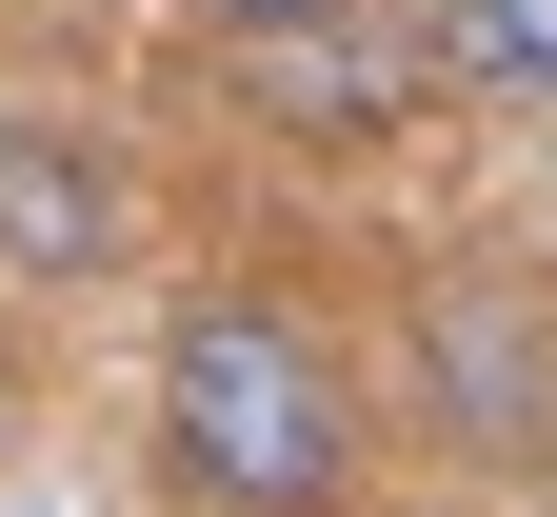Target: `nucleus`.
Instances as JSON below:
<instances>
[{
    "label": "nucleus",
    "mask_w": 557,
    "mask_h": 517,
    "mask_svg": "<svg viewBox=\"0 0 557 517\" xmlns=\"http://www.w3.org/2000/svg\"><path fill=\"white\" fill-rule=\"evenodd\" d=\"M139 438H160V497H180V517H359L379 398H359V358H338L319 299H278V279H199V299L160 319Z\"/></svg>",
    "instance_id": "obj_1"
},
{
    "label": "nucleus",
    "mask_w": 557,
    "mask_h": 517,
    "mask_svg": "<svg viewBox=\"0 0 557 517\" xmlns=\"http://www.w3.org/2000/svg\"><path fill=\"white\" fill-rule=\"evenodd\" d=\"M418 418L458 458H537L557 438V299L537 279H438L418 299Z\"/></svg>",
    "instance_id": "obj_2"
},
{
    "label": "nucleus",
    "mask_w": 557,
    "mask_h": 517,
    "mask_svg": "<svg viewBox=\"0 0 557 517\" xmlns=\"http://www.w3.org/2000/svg\"><path fill=\"white\" fill-rule=\"evenodd\" d=\"M220 81H239V120L259 139H398L418 120V40L379 21V0H338V21H259V40H220Z\"/></svg>",
    "instance_id": "obj_3"
},
{
    "label": "nucleus",
    "mask_w": 557,
    "mask_h": 517,
    "mask_svg": "<svg viewBox=\"0 0 557 517\" xmlns=\"http://www.w3.org/2000/svg\"><path fill=\"white\" fill-rule=\"evenodd\" d=\"M139 239V199L81 120H40V100H0V279H120Z\"/></svg>",
    "instance_id": "obj_4"
},
{
    "label": "nucleus",
    "mask_w": 557,
    "mask_h": 517,
    "mask_svg": "<svg viewBox=\"0 0 557 517\" xmlns=\"http://www.w3.org/2000/svg\"><path fill=\"white\" fill-rule=\"evenodd\" d=\"M418 100L458 120H557V0H418Z\"/></svg>",
    "instance_id": "obj_5"
},
{
    "label": "nucleus",
    "mask_w": 557,
    "mask_h": 517,
    "mask_svg": "<svg viewBox=\"0 0 557 517\" xmlns=\"http://www.w3.org/2000/svg\"><path fill=\"white\" fill-rule=\"evenodd\" d=\"M199 40H259V21H338V0H180Z\"/></svg>",
    "instance_id": "obj_6"
},
{
    "label": "nucleus",
    "mask_w": 557,
    "mask_h": 517,
    "mask_svg": "<svg viewBox=\"0 0 557 517\" xmlns=\"http://www.w3.org/2000/svg\"><path fill=\"white\" fill-rule=\"evenodd\" d=\"M0 438H21V358H0Z\"/></svg>",
    "instance_id": "obj_7"
},
{
    "label": "nucleus",
    "mask_w": 557,
    "mask_h": 517,
    "mask_svg": "<svg viewBox=\"0 0 557 517\" xmlns=\"http://www.w3.org/2000/svg\"><path fill=\"white\" fill-rule=\"evenodd\" d=\"M0 517H40V497H0Z\"/></svg>",
    "instance_id": "obj_8"
}]
</instances>
